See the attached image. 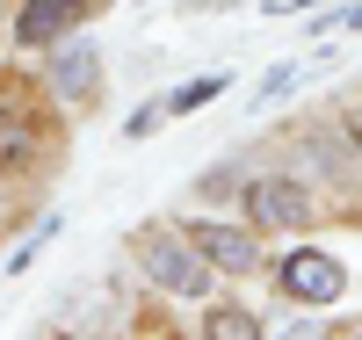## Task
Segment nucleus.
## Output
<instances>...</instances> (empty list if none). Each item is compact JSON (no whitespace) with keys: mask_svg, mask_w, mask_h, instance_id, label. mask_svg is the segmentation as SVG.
Instances as JSON below:
<instances>
[{"mask_svg":"<svg viewBox=\"0 0 362 340\" xmlns=\"http://www.w3.org/2000/svg\"><path fill=\"white\" fill-rule=\"evenodd\" d=\"M131 254H138V275H145L160 297H181V304L210 297V275H218V268L203 261V246L181 232V225H145Z\"/></svg>","mask_w":362,"mask_h":340,"instance_id":"nucleus-1","label":"nucleus"},{"mask_svg":"<svg viewBox=\"0 0 362 340\" xmlns=\"http://www.w3.org/2000/svg\"><path fill=\"white\" fill-rule=\"evenodd\" d=\"M44 95L66 109H95L102 95V44L87 29H66L58 44H44Z\"/></svg>","mask_w":362,"mask_h":340,"instance_id":"nucleus-2","label":"nucleus"},{"mask_svg":"<svg viewBox=\"0 0 362 340\" xmlns=\"http://www.w3.org/2000/svg\"><path fill=\"white\" fill-rule=\"evenodd\" d=\"M247 225L254 232H305L312 225V181L305 174H247Z\"/></svg>","mask_w":362,"mask_h":340,"instance_id":"nucleus-3","label":"nucleus"},{"mask_svg":"<svg viewBox=\"0 0 362 340\" xmlns=\"http://www.w3.org/2000/svg\"><path fill=\"white\" fill-rule=\"evenodd\" d=\"M268 268H276V290H283L290 304H305V312L341 304V290H348V268L326 254V246H290V254H276Z\"/></svg>","mask_w":362,"mask_h":340,"instance_id":"nucleus-4","label":"nucleus"},{"mask_svg":"<svg viewBox=\"0 0 362 340\" xmlns=\"http://www.w3.org/2000/svg\"><path fill=\"white\" fill-rule=\"evenodd\" d=\"M181 232L203 246V261L218 275H254L261 268V232L247 218H239V225H225V218H181Z\"/></svg>","mask_w":362,"mask_h":340,"instance_id":"nucleus-5","label":"nucleus"},{"mask_svg":"<svg viewBox=\"0 0 362 340\" xmlns=\"http://www.w3.org/2000/svg\"><path fill=\"white\" fill-rule=\"evenodd\" d=\"M95 8H102V0H15L8 29H15L22 51H44V44L66 37V29H87V22H95Z\"/></svg>","mask_w":362,"mask_h":340,"instance_id":"nucleus-6","label":"nucleus"},{"mask_svg":"<svg viewBox=\"0 0 362 340\" xmlns=\"http://www.w3.org/2000/svg\"><path fill=\"white\" fill-rule=\"evenodd\" d=\"M225 87H232V73H196V80L167 87V95H160V109H167V116H196V109H210V102H218Z\"/></svg>","mask_w":362,"mask_h":340,"instance_id":"nucleus-7","label":"nucleus"},{"mask_svg":"<svg viewBox=\"0 0 362 340\" xmlns=\"http://www.w3.org/2000/svg\"><path fill=\"white\" fill-rule=\"evenodd\" d=\"M261 312H247V304H210V319H203V340H261Z\"/></svg>","mask_w":362,"mask_h":340,"instance_id":"nucleus-8","label":"nucleus"},{"mask_svg":"<svg viewBox=\"0 0 362 340\" xmlns=\"http://www.w3.org/2000/svg\"><path fill=\"white\" fill-rule=\"evenodd\" d=\"M319 66H305V58H283V66H268L261 73V87H254V109H276V102H290L297 95V80H312Z\"/></svg>","mask_w":362,"mask_h":340,"instance_id":"nucleus-9","label":"nucleus"},{"mask_svg":"<svg viewBox=\"0 0 362 340\" xmlns=\"http://www.w3.org/2000/svg\"><path fill=\"white\" fill-rule=\"evenodd\" d=\"M58 225H66V218H58V210H51V218H37V225H29V239H22V246H8V261H0V268H8V275L37 268V254H44V246L58 239Z\"/></svg>","mask_w":362,"mask_h":340,"instance_id":"nucleus-10","label":"nucleus"},{"mask_svg":"<svg viewBox=\"0 0 362 340\" xmlns=\"http://www.w3.org/2000/svg\"><path fill=\"white\" fill-rule=\"evenodd\" d=\"M225 189H247V152H232V160H218L203 181H196V196H225Z\"/></svg>","mask_w":362,"mask_h":340,"instance_id":"nucleus-11","label":"nucleus"},{"mask_svg":"<svg viewBox=\"0 0 362 340\" xmlns=\"http://www.w3.org/2000/svg\"><path fill=\"white\" fill-rule=\"evenodd\" d=\"M160 123H167V109H160V95H153V102H138V109H131V123H124V138H153Z\"/></svg>","mask_w":362,"mask_h":340,"instance_id":"nucleus-12","label":"nucleus"},{"mask_svg":"<svg viewBox=\"0 0 362 340\" xmlns=\"http://www.w3.org/2000/svg\"><path fill=\"white\" fill-rule=\"evenodd\" d=\"M268 15H312V8H326V0H261Z\"/></svg>","mask_w":362,"mask_h":340,"instance_id":"nucleus-13","label":"nucleus"},{"mask_svg":"<svg viewBox=\"0 0 362 340\" xmlns=\"http://www.w3.org/2000/svg\"><path fill=\"white\" fill-rule=\"evenodd\" d=\"M189 8H203V15H218V8H247V0H189Z\"/></svg>","mask_w":362,"mask_h":340,"instance_id":"nucleus-14","label":"nucleus"}]
</instances>
